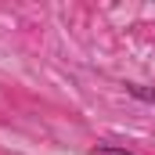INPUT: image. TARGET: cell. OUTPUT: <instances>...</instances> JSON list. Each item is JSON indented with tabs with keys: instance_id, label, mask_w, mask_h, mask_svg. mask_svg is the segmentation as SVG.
Segmentation results:
<instances>
[{
	"instance_id": "1",
	"label": "cell",
	"mask_w": 155,
	"mask_h": 155,
	"mask_svg": "<svg viewBox=\"0 0 155 155\" xmlns=\"http://www.w3.org/2000/svg\"><path fill=\"white\" fill-rule=\"evenodd\" d=\"M94 155H130V152H119V148H97Z\"/></svg>"
}]
</instances>
